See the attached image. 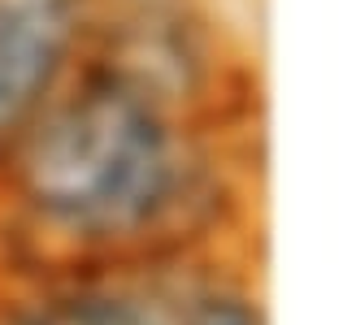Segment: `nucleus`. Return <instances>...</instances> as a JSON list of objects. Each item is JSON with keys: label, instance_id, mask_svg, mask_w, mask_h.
Wrapping results in <instances>:
<instances>
[{"label": "nucleus", "instance_id": "1", "mask_svg": "<svg viewBox=\"0 0 356 325\" xmlns=\"http://www.w3.org/2000/svg\"><path fill=\"white\" fill-rule=\"evenodd\" d=\"M218 104L87 48L0 165L9 230L44 269L170 265L222 226Z\"/></svg>", "mask_w": 356, "mask_h": 325}, {"label": "nucleus", "instance_id": "2", "mask_svg": "<svg viewBox=\"0 0 356 325\" xmlns=\"http://www.w3.org/2000/svg\"><path fill=\"white\" fill-rule=\"evenodd\" d=\"M92 40V0H0V165Z\"/></svg>", "mask_w": 356, "mask_h": 325}, {"label": "nucleus", "instance_id": "3", "mask_svg": "<svg viewBox=\"0 0 356 325\" xmlns=\"http://www.w3.org/2000/svg\"><path fill=\"white\" fill-rule=\"evenodd\" d=\"M165 265L152 269H44L0 325H174L178 299L161 286Z\"/></svg>", "mask_w": 356, "mask_h": 325}, {"label": "nucleus", "instance_id": "4", "mask_svg": "<svg viewBox=\"0 0 356 325\" xmlns=\"http://www.w3.org/2000/svg\"><path fill=\"white\" fill-rule=\"evenodd\" d=\"M174 325H265V308L235 282H200L183 291Z\"/></svg>", "mask_w": 356, "mask_h": 325}]
</instances>
